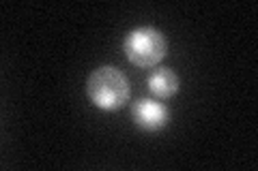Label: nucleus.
<instances>
[{"instance_id":"f257e3e1","label":"nucleus","mask_w":258,"mask_h":171,"mask_svg":"<svg viewBox=\"0 0 258 171\" xmlns=\"http://www.w3.org/2000/svg\"><path fill=\"white\" fill-rule=\"evenodd\" d=\"M86 94L95 107L116 111L129 101V81L114 67H99L88 75Z\"/></svg>"},{"instance_id":"f03ea898","label":"nucleus","mask_w":258,"mask_h":171,"mask_svg":"<svg viewBox=\"0 0 258 171\" xmlns=\"http://www.w3.org/2000/svg\"><path fill=\"white\" fill-rule=\"evenodd\" d=\"M125 58L138 69H151L166 58L168 54V41L164 32L151 26H140L127 32L123 43Z\"/></svg>"},{"instance_id":"7ed1b4c3","label":"nucleus","mask_w":258,"mask_h":171,"mask_svg":"<svg viewBox=\"0 0 258 171\" xmlns=\"http://www.w3.org/2000/svg\"><path fill=\"white\" fill-rule=\"evenodd\" d=\"M132 118L136 126L147 133H157L161 128L168 126L170 122V113L161 103L153 99H138L132 105Z\"/></svg>"},{"instance_id":"20e7f679","label":"nucleus","mask_w":258,"mask_h":171,"mask_svg":"<svg viewBox=\"0 0 258 171\" xmlns=\"http://www.w3.org/2000/svg\"><path fill=\"white\" fill-rule=\"evenodd\" d=\"M147 86L151 94H155L157 99H170L179 92V77L170 69H157L149 75Z\"/></svg>"}]
</instances>
